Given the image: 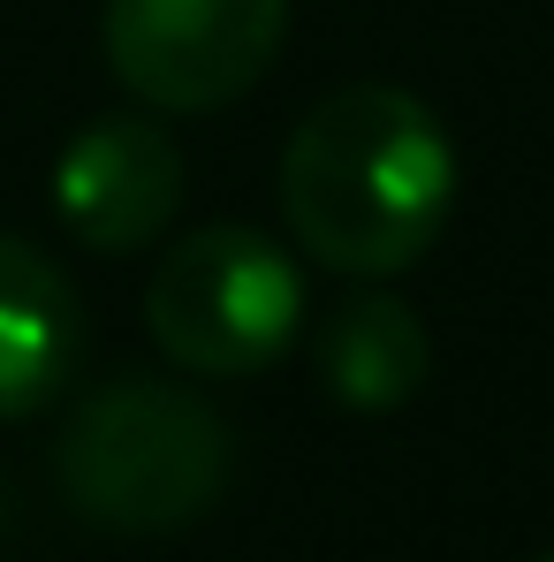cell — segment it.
Segmentation results:
<instances>
[{
  "label": "cell",
  "instance_id": "obj_6",
  "mask_svg": "<svg viewBox=\"0 0 554 562\" xmlns=\"http://www.w3.org/2000/svg\"><path fill=\"white\" fill-rule=\"evenodd\" d=\"M84 358V304L69 274L23 244L0 236V418L46 411Z\"/></svg>",
  "mask_w": 554,
  "mask_h": 562
},
{
  "label": "cell",
  "instance_id": "obj_7",
  "mask_svg": "<svg viewBox=\"0 0 554 562\" xmlns=\"http://www.w3.org/2000/svg\"><path fill=\"white\" fill-rule=\"evenodd\" d=\"M312 366H319V387L342 403V411H403L426 373H433V335L426 319L387 296V289H365V296H342L312 342Z\"/></svg>",
  "mask_w": 554,
  "mask_h": 562
},
{
  "label": "cell",
  "instance_id": "obj_4",
  "mask_svg": "<svg viewBox=\"0 0 554 562\" xmlns=\"http://www.w3.org/2000/svg\"><path fill=\"white\" fill-rule=\"evenodd\" d=\"M289 0H106V69L160 114L244 99L281 54Z\"/></svg>",
  "mask_w": 554,
  "mask_h": 562
},
{
  "label": "cell",
  "instance_id": "obj_5",
  "mask_svg": "<svg viewBox=\"0 0 554 562\" xmlns=\"http://www.w3.org/2000/svg\"><path fill=\"white\" fill-rule=\"evenodd\" d=\"M54 205L84 251H145L183 205V145L145 114H99L54 160Z\"/></svg>",
  "mask_w": 554,
  "mask_h": 562
},
{
  "label": "cell",
  "instance_id": "obj_8",
  "mask_svg": "<svg viewBox=\"0 0 554 562\" xmlns=\"http://www.w3.org/2000/svg\"><path fill=\"white\" fill-rule=\"evenodd\" d=\"M540 562H554V555H540Z\"/></svg>",
  "mask_w": 554,
  "mask_h": 562
},
{
  "label": "cell",
  "instance_id": "obj_3",
  "mask_svg": "<svg viewBox=\"0 0 554 562\" xmlns=\"http://www.w3.org/2000/svg\"><path fill=\"white\" fill-rule=\"evenodd\" d=\"M145 327L152 342L205 380L267 373L304 327V274L259 228H197L145 281Z\"/></svg>",
  "mask_w": 554,
  "mask_h": 562
},
{
  "label": "cell",
  "instance_id": "obj_1",
  "mask_svg": "<svg viewBox=\"0 0 554 562\" xmlns=\"http://www.w3.org/2000/svg\"><path fill=\"white\" fill-rule=\"evenodd\" d=\"M281 213L319 267L387 281L441 244L456 213V145L403 85H342L281 153Z\"/></svg>",
  "mask_w": 554,
  "mask_h": 562
},
{
  "label": "cell",
  "instance_id": "obj_2",
  "mask_svg": "<svg viewBox=\"0 0 554 562\" xmlns=\"http://www.w3.org/2000/svg\"><path fill=\"white\" fill-rule=\"evenodd\" d=\"M228 464L221 411L176 380H106L54 441V479L99 532H183L221 502Z\"/></svg>",
  "mask_w": 554,
  "mask_h": 562
}]
</instances>
